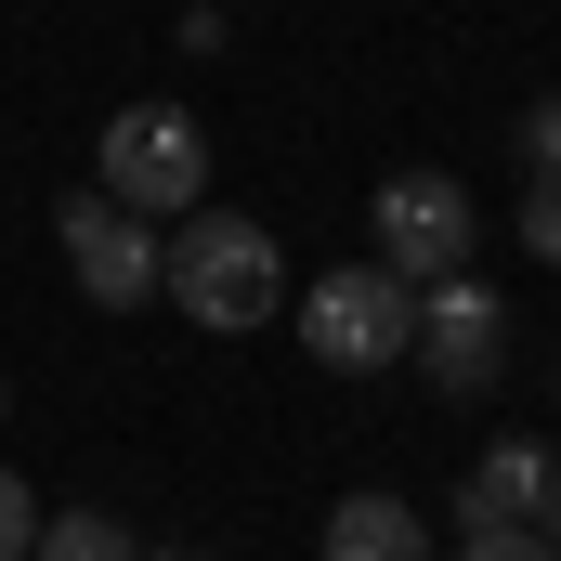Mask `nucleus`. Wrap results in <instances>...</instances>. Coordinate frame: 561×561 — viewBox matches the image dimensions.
<instances>
[{"instance_id":"nucleus-11","label":"nucleus","mask_w":561,"mask_h":561,"mask_svg":"<svg viewBox=\"0 0 561 561\" xmlns=\"http://www.w3.org/2000/svg\"><path fill=\"white\" fill-rule=\"evenodd\" d=\"M523 170L561 183V92H549V105H523Z\"/></svg>"},{"instance_id":"nucleus-4","label":"nucleus","mask_w":561,"mask_h":561,"mask_svg":"<svg viewBox=\"0 0 561 561\" xmlns=\"http://www.w3.org/2000/svg\"><path fill=\"white\" fill-rule=\"evenodd\" d=\"M366 236H379V275H405V287H444V275H470V183L457 170H392L379 196H366Z\"/></svg>"},{"instance_id":"nucleus-13","label":"nucleus","mask_w":561,"mask_h":561,"mask_svg":"<svg viewBox=\"0 0 561 561\" xmlns=\"http://www.w3.org/2000/svg\"><path fill=\"white\" fill-rule=\"evenodd\" d=\"M457 561H549V536H457Z\"/></svg>"},{"instance_id":"nucleus-7","label":"nucleus","mask_w":561,"mask_h":561,"mask_svg":"<svg viewBox=\"0 0 561 561\" xmlns=\"http://www.w3.org/2000/svg\"><path fill=\"white\" fill-rule=\"evenodd\" d=\"M561 510V457L549 444H483L457 483V536H549Z\"/></svg>"},{"instance_id":"nucleus-1","label":"nucleus","mask_w":561,"mask_h":561,"mask_svg":"<svg viewBox=\"0 0 561 561\" xmlns=\"http://www.w3.org/2000/svg\"><path fill=\"white\" fill-rule=\"evenodd\" d=\"M157 287H170V300H183L209 340H249V327H275V300H287L275 222H249V209H183V236H170Z\"/></svg>"},{"instance_id":"nucleus-2","label":"nucleus","mask_w":561,"mask_h":561,"mask_svg":"<svg viewBox=\"0 0 561 561\" xmlns=\"http://www.w3.org/2000/svg\"><path fill=\"white\" fill-rule=\"evenodd\" d=\"M92 196H118L131 222H183L209 209V131L183 105H118L105 144H92Z\"/></svg>"},{"instance_id":"nucleus-9","label":"nucleus","mask_w":561,"mask_h":561,"mask_svg":"<svg viewBox=\"0 0 561 561\" xmlns=\"http://www.w3.org/2000/svg\"><path fill=\"white\" fill-rule=\"evenodd\" d=\"M26 561H131V523H105V510H53Z\"/></svg>"},{"instance_id":"nucleus-12","label":"nucleus","mask_w":561,"mask_h":561,"mask_svg":"<svg viewBox=\"0 0 561 561\" xmlns=\"http://www.w3.org/2000/svg\"><path fill=\"white\" fill-rule=\"evenodd\" d=\"M26 549H39V496L0 470V561H26Z\"/></svg>"},{"instance_id":"nucleus-14","label":"nucleus","mask_w":561,"mask_h":561,"mask_svg":"<svg viewBox=\"0 0 561 561\" xmlns=\"http://www.w3.org/2000/svg\"><path fill=\"white\" fill-rule=\"evenodd\" d=\"M131 561H209V549H131Z\"/></svg>"},{"instance_id":"nucleus-10","label":"nucleus","mask_w":561,"mask_h":561,"mask_svg":"<svg viewBox=\"0 0 561 561\" xmlns=\"http://www.w3.org/2000/svg\"><path fill=\"white\" fill-rule=\"evenodd\" d=\"M523 249L561 275V183H523Z\"/></svg>"},{"instance_id":"nucleus-15","label":"nucleus","mask_w":561,"mask_h":561,"mask_svg":"<svg viewBox=\"0 0 561 561\" xmlns=\"http://www.w3.org/2000/svg\"><path fill=\"white\" fill-rule=\"evenodd\" d=\"M549 561H561V510H549Z\"/></svg>"},{"instance_id":"nucleus-8","label":"nucleus","mask_w":561,"mask_h":561,"mask_svg":"<svg viewBox=\"0 0 561 561\" xmlns=\"http://www.w3.org/2000/svg\"><path fill=\"white\" fill-rule=\"evenodd\" d=\"M327 561H444V549H431V523L405 496H340L327 510Z\"/></svg>"},{"instance_id":"nucleus-3","label":"nucleus","mask_w":561,"mask_h":561,"mask_svg":"<svg viewBox=\"0 0 561 561\" xmlns=\"http://www.w3.org/2000/svg\"><path fill=\"white\" fill-rule=\"evenodd\" d=\"M300 353H313L327 379H379V366H405V353H419V287L379 275V262L313 275V287H300Z\"/></svg>"},{"instance_id":"nucleus-5","label":"nucleus","mask_w":561,"mask_h":561,"mask_svg":"<svg viewBox=\"0 0 561 561\" xmlns=\"http://www.w3.org/2000/svg\"><path fill=\"white\" fill-rule=\"evenodd\" d=\"M53 236H66V275H79L92 313H144V300H157V262H170V249L144 236L118 196H92V183H79V196L53 209Z\"/></svg>"},{"instance_id":"nucleus-6","label":"nucleus","mask_w":561,"mask_h":561,"mask_svg":"<svg viewBox=\"0 0 561 561\" xmlns=\"http://www.w3.org/2000/svg\"><path fill=\"white\" fill-rule=\"evenodd\" d=\"M419 366L444 392H496V366H510V300L483 275H444L419 287Z\"/></svg>"}]
</instances>
